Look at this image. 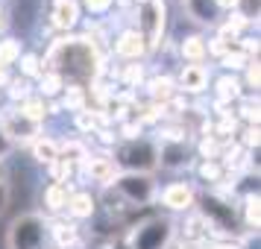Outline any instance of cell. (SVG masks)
Returning a JSON list of instances; mask_svg holds the SVG:
<instances>
[{
  "instance_id": "obj_1",
  "label": "cell",
  "mask_w": 261,
  "mask_h": 249,
  "mask_svg": "<svg viewBox=\"0 0 261 249\" xmlns=\"http://www.w3.org/2000/svg\"><path fill=\"white\" fill-rule=\"evenodd\" d=\"M47 71L56 76H68L76 82H88L94 79L100 71V59H97V50L88 38H59L53 41V47L47 53Z\"/></svg>"
},
{
  "instance_id": "obj_2",
  "label": "cell",
  "mask_w": 261,
  "mask_h": 249,
  "mask_svg": "<svg viewBox=\"0 0 261 249\" xmlns=\"http://www.w3.org/2000/svg\"><path fill=\"white\" fill-rule=\"evenodd\" d=\"M44 237H47V226L41 214H24L18 217L6 235L9 249H44Z\"/></svg>"
},
{
  "instance_id": "obj_3",
  "label": "cell",
  "mask_w": 261,
  "mask_h": 249,
  "mask_svg": "<svg viewBox=\"0 0 261 249\" xmlns=\"http://www.w3.org/2000/svg\"><path fill=\"white\" fill-rule=\"evenodd\" d=\"M0 132L9 144H33L41 135V123L24 118L21 112H9V115H0Z\"/></svg>"
},
{
  "instance_id": "obj_4",
  "label": "cell",
  "mask_w": 261,
  "mask_h": 249,
  "mask_svg": "<svg viewBox=\"0 0 261 249\" xmlns=\"http://www.w3.org/2000/svg\"><path fill=\"white\" fill-rule=\"evenodd\" d=\"M138 33L144 36L147 47H155L162 41V30H165V0H147L138 6Z\"/></svg>"
},
{
  "instance_id": "obj_5",
  "label": "cell",
  "mask_w": 261,
  "mask_h": 249,
  "mask_svg": "<svg viewBox=\"0 0 261 249\" xmlns=\"http://www.w3.org/2000/svg\"><path fill=\"white\" fill-rule=\"evenodd\" d=\"M173 237V223L170 220H150L135 229L132 235V249H167Z\"/></svg>"
},
{
  "instance_id": "obj_6",
  "label": "cell",
  "mask_w": 261,
  "mask_h": 249,
  "mask_svg": "<svg viewBox=\"0 0 261 249\" xmlns=\"http://www.w3.org/2000/svg\"><path fill=\"white\" fill-rule=\"evenodd\" d=\"M115 188H118V193L126 197L129 205H147V202L153 200V193H155L153 179L147 176V173H129V176H120L118 182H115Z\"/></svg>"
},
{
  "instance_id": "obj_7",
  "label": "cell",
  "mask_w": 261,
  "mask_h": 249,
  "mask_svg": "<svg viewBox=\"0 0 261 249\" xmlns=\"http://www.w3.org/2000/svg\"><path fill=\"white\" fill-rule=\"evenodd\" d=\"M155 161H159L155 147L147 144V141H141V138H135V141H129L126 147H120V164L129 167L132 173L150 170V167H155Z\"/></svg>"
},
{
  "instance_id": "obj_8",
  "label": "cell",
  "mask_w": 261,
  "mask_h": 249,
  "mask_svg": "<svg viewBox=\"0 0 261 249\" xmlns=\"http://www.w3.org/2000/svg\"><path fill=\"white\" fill-rule=\"evenodd\" d=\"M194 188H191L188 182H173V185H167L162 193H159V200L165 208L170 211H191L194 208Z\"/></svg>"
},
{
  "instance_id": "obj_9",
  "label": "cell",
  "mask_w": 261,
  "mask_h": 249,
  "mask_svg": "<svg viewBox=\"0 0 261 249\" xmlns=\"http://www.w3.org/2000/svg\"><path fill=\"white\" fill-rule=\"evenodd\" d=\"M83 170L88 179H94V182H103V185H112L115 176H118V164L106 158V155H88L83 161Z\"/></svg>"
},
{
  "instance_id": "obj_10",
  "label": "cell",
  "mask_w": 261,
  "mask_h": 249,
  "mask_svg": "<svg viewBox=\"0 0 261 249\" xmlns=\"http://www.w3.org/2000/svg\"><path fill=\"white\" fill-rule=\"evenodd\" d=\"M205 85H208V71H205L202 65H185L182 73H179L176 88L182 94H202Z\"/></svg>"
},
{
  "instance_id": "obj_11",
  "label": "cell",
  "mask_w": 261,
  "mask_h": 249,
  "mask_svg": "<svg viewBox=\"0 0 261 249\" xmlns=\"http://www.w3.org/2000/svg\"><path fill=\"white\" fill-rule=\"evenodd\" d=\"M147 50L150 47H147V41H144V36L138 30H123L118 36V41H115V53L123 56V59H141Z\"/></svg>"
},
{
  "instance_id": "obj_12",
  "label": "cell",
  "mask_w": 261,
  "mask_h": 249,
  "mask_svg": "<svg viewBox=\"0 0 261 249\" xmlns=\"http://www.w3.org/2000/svg\"><path fill=\"white\" fill-rule=\"evenodd\" d=\"M53 26L59 30H73L80 21V3L76 0H53V9H50Z\"/></svg>"
},
{
  "instance_id": "obj_13",
  "label": "cell",
  "mask_w": 261,
  "mask_h": 249,
  "mask_svg": "<svg viewBox=\"0 0 261 249\" xmlns=\"http://www.w3.org/2000/svg\"><path fill=\"white\" fill-rule=\"evenodd\" d=\"M68 214L71 217H76V220H85V217H91V214L97 211V200L88 193V190H76V193H71L68 197Z\"/></svg>"
},
{
  "instance_id": "obj_14",
  "label": "cell",
  "mask_w": 261,
  "mask_h": 249,
  "mask_svg": "<svg viewBox=\"0 0 261 249\" xmlns=\"http://www.w3.org/2000/svg\"><path fill=\"white\" fill-rule=\"evenodd\" d=\"M50 235H53L59 249H73L80 243V229L73 223H53L50 226Z\"/></svg>"
},
{
  "instance_id": "obj_15",
  "label": "cell",
  "mask_w": 261,
  "mask_h": 249,
  "mask_svg": "<svg viewBox=\"0 0 261 249\" xmlns=\"http://www.w3.org/2000/svg\"><path fill=\"white\" fill-rule=\"evenodd\" d=\"M179 53H182V59H188L191 65H200V62L208 56V44H205V38L191 36L179 44Z\"/></svg>"
},
{
  "instance_id": "obj_16",
  "label": "cell",
  "mask_w": 261,
  "mask_h": 249,
  "mask_svg": "<svg viewBox=\"0 0 261 249\" xmlns=\"http://www.w3.org/2000/svg\"><path fill=\"white\" fill-rule=\"evenodd\" d=\"M33 155H36V161L41 164H53L56 158H59V141H53V138H44V135H38L36 141H33Z\"/></svg>"
},
{
  "instance_id": "obj_17",
  "label": "cell",
  "mask_w": 261,
  "mask_h": 249,
  "mask_svg": "<svg viewBox=\"0 0 261 249\" xmlns=\"http://www.w3.org/2000/svg\"><path fill=\"white\" fill-rule=\"evenodd\" d=\"M68 197H71V188L68 185H47V190H44V205H47V211H62L65 205H68Z\"/></svg>"
},
{
  "instance_id": "obj_18",
  "label": "cell",
  "mask_w": 261,
  "mask_h": 249,
  "mask_svg": "<svg viewBox=\"0 0 261 249\" xmlns=\"http://www.w3.org/2000/svg\"><path fill=\"white\" fill-rule=\"evenodd\" d=\"M85 158H88V147L83 141H62L59 144V161L73 164V161H85Z\"/></svg>"
},
{
  "instance_id": "obj_19",
  "label": "cell",
  "mask_w": 261,
  "mask_h": 249,
  "mask_svg": "<svg viewBox=\"0 0 261 249\" xmlns=\"http://www.w3.org/2000/svg\"><path fill=\"white\" fill-rule=\"evenodd\" d=\"M18 112H21L24 118L36 120V123H44V118H47V103H44V97H30V100L21 103Z\"/></svg>"
},
{
  "instance_id": "obj_20",
  "label": "cell",
  "mask_w": 261,
  "mask_h": 249,
  "mask_svg": "<svg viewBox=\"0 0 261 249\" xmlns=\"http://www.w3.org/2000/svg\"><path fill=\"white\" fill-rule=\"evenodd\" d=\"M244 223H247V229L258 232V226H261V205H258V193H247V200H244Z\"/></svg>"
},
{
  "instance_id": "obj_21",
  "label": "cell",
  "mask_w": 261,
  "mask_h": 249,
  "mask_svg": "<svg viewBox=\"0 0 261 249\" xmlns=\"http://www.w3.org/2000/svg\"><path fill=\"white\" fill-rule=\"evenodd\" d=\"M182 232H185V240H188V243H197V240H202V235L208 232V223H205L202 214H191L188 223L182 226Z\"/></svg>"
},
{
  "instance_id": "obj_22",
  "label": "cell",
  "mask_w": 261,
  "mask_h": 249,
  "mask_svg": "<svg viewBox=\"0 0 261 249\" xmlns=\"http://www.w3.org/2000/svg\"><path fill=\"white\" fill-rule=\"evenodd\" d=\"M173 91H176V82L170 76H155V79H150V94H153V100L167 103L173 97Z\"/></svg>"
},
{
  "instance_id": "obj_23",
  "label": "cell",
  "mask_w": 261,
  "mask_h": 249,
  "mask_svg": "<svg viewBox=\"0 0 261 249\" xmlns=\"http://www.w3.org/2000/svg\"><path fill=\"white\" fill-rule=\"evenodd\" d=\"M21 59V41L18 38H3L0 41V68H9Z\"/></svg>"
},
{
  "instance_id": "obj_24",
  "label": "cell",
  "mask_w": 261,
  "mask_h": 249,
  "mask_svg": "<svg viewBox=\"0 0 261 249\" xmlns=\"http://www.w3.org/2000/svg\"><path fill=\"white\" fill-rule=\"evenodd\" d=\"M238 97H241V82H238L235 76L217 79V100H220V103H232Z\"/></svg>"
},
{
  "instance_id": "obj_25",
  "label": "cell",
  "mask_w": 261,
  "mask_h": 249,
  "mask_svg": "<svg viewBox=\"0 0 261 249\" xmlns=\"http://www.w3.org/2000/svg\"><path fill=\"white\" fill-rule=\"evenodd\" d=\"M38 79H41V82H38L41 97H56L62 88H65V79H62V76H56V73H50V71H44Z\"/></svg>"
},
{
  "instance_id": "obj_26",
  "label": "cell",
  "mask_w": 261,
  "mask_h": 249,
  "mask_svg": "<svg viewBox=\"0 0 261 249\" xmlns=\"http://www.w3.org/2000/svg\"><path fill=\"white\" fill-rule=\"evenodd\" d=\"M62 106L68 108V112H83L85 108L83 85H68V88H65V100H62Z\"/></svg>"
},
{
  "instance_id": "obj_27",
  "label": "cell",
  "mask_w": 261,
  "mask_h": 249,
  "mask_svg": "<svg viewBox=\"0 0 261 249\" xmlns=\"http://www.w3.org/2000/svg\"><path fill=\"white\" fill-rule=\"evenodd\" d=\"M247 62H249V56L247 53H241V50H229L226 56H220V65H223L226 71H244L247 68Z\"/></svg>"
},
{
  "instance_id": "obj_28",
  "label": "cell",
  "mask_w": 261,
  "mask_h": 249,
  "mask_svg": "<svg viewBox=\"0 0 261 249\" xmlns=\"http://www.w3.org/2000/svg\"><path fill=\"white\" fill-rule=\"evenodd\" d=\"M9 97H12V100H21V103L30 100V97H33L30 79H12V82H9Z\"/></svg>"
},
{
  "instance_id": "obj_29",
  "label": "cell",
  "mask_w": 261,
  "mask_h": 249,
  "mask_svg": "<svg viewBox=\"0 0 261 249\" xmlns=\"http://www.w3.org/2000/svg\"><path fill=\"white\" fill-rule=\"evenodd\" d=\"M21 71H24V76H41L44 73V68H41V59L38 56H33V53H27V56H21Z\"/></svg>"
},
{
  "instance_id": "obj_30",
  "label": "cell",
  "mask_w": 261,
  "mask_h": 249,
  "mask_svg": "<svg viewBox=\"0 0 261 249\" xmlns=\"http://www.w3.org/2000/svg\"><path fill=\"white\" fill-rule=\"evenodd\" d=\"M71 170H73V164L59 161V158H56V161L50 164V176H53V182H56V185H65V182H68V176H71Z\"/></svg>"
},
{
  "instance_id": "obj_31",
  "label": "cell",
  "mask_w": 261,
  "mask_h": 249,
  "mask_svg": "<svg viewBox=\"0 0 261 249\" xmlns=\"http://www.w3.org/2000/svg\"><path fill=\"white\" fill-rule=\"evenodd\" d=\"M200 176L205 179V182H220V176H223V164H217V161H202L200 164Z\"/></svg>"
},
{
  "instance_id": "obj_32",
  "label": "cell",
  "mask_w": 261,
  "mask_h": 249,
  "mask_svg": "<svg viewBox=\"0 0 261 249\" xmlns=\"http://www.w3.org/2000/svg\"><path fill=\"white\" fill-rule=\"evenodd\" d=\"M200 153H202V161H208V158H217V141L214 138H202V144H200Z\"/></svg>"
},
{
  "instance_id": "obj_33",
  "label": "cell",
  "mask_w": 261,
  "mask_h": 249,
  "mask_svg": "<svg viewBox=\"0 0 261 249\" xmlns=\"http://www.w3.org/2000/svg\"><path fill=\"white\" fill-rule=\"evenodd\" d=\"M247 82H249V88H258V59L247 62Z\"/></svg>"
},
{
  "instance_id": "obj_34",
  "label": "cell",
  "mask_w": 261,
  "mask_h": 249,
  "mask_svg": "<svg viewBox=\"0 0 261 249\" xmlns=\"http://www.w3.org/2000/svg\"><path fill=\"white\" fill-rule=\"evenodd\" d=\"M123 79H126L129 85H141V79H144V68H141V65H132L129 71L123 73Z\"/></svg>"
},
{
  "instance_id": "obj_35",
  "label": "cell",
  "mask_w": 261,
  "mask_h": 249,
  "mask_svg": "<svg viewBox=\"0 0 261 249\" xmlns=\"http://www.w3.org/2000/svg\"><path fill=\"white\" fill-rule=\"evenodd\" d=\"M83 3H85V9H88V12H106L115 0H83Z\"/></svg>"
},
{
  "instance_id": "obj_36",
  "label": "cell",
  "mask_w": 261,
  "mask_h": 249,
  "mask_svg": "<svg viewBox=\"0 0 261 249\" xmlns=\"http://www.w3.org/2000/svg\"><path fill=\"white\" fill-rule=\"evenodd\" d=\"M244 135H247V138H244V141H247V147H258V126H249Z\"/></svg>"
},
{
  "instance_id": "obj_37",
  "label": "cell",
  "mask_w": 261,
  "mask_h": 249,
  "mask_svg": "<svg viewBox=\"0 0 261 249\" xmlns=\"http://www.w3.org/2000/svg\"><path fill=\"white\" fill-rule=\"evenodd\" d=\"M214 6H217V9H229V12H232V9H238V6H241V0H214Z\"/></svg>"
},
{
  "instance_id": "obj_38",
  "label": "cell",
  "mask_w": 261,
  "mask_h": 249,
  "mask_svg": "<svg viewBox=\"0 0 261 249\" xmlns=\"http://www.w3.org/2000/svg\"><path fill=\"white\" fill-rule=\"evenodd\" d=\"M6 202H9V188H6V182H0V211L6 208Z\"/></svg>"
},
{
  "instance_id": "obj_39",
  "label": "cell",
  "mask_w": 261,
  "mask_h": 249,
  "mask_svg": "<svg viewBox=\"0 0 261 249\" xmlns=\"http://www.w3.org/2000/svg\"><path fill=\"white\" fill-rule=\"evenodd\" d=\"M208 249H238L235 243H223V240H217V243H212Z\"/></svg>"
},
{
  "instance_id": "obj_40",
  "label": "cell",
  "mask_w": 261,
  "mask_h": 249,
  "mask_svg": "<svg viewBox=\"0 0 261 249\" xmlns=\"http://www.w3.org/2000/svg\"><path fill=\"white\" fill-rule=\"evenodd\" d=\"M6 24H9V21H6V9L0 6V30H6Z\"/></svg>"
},
{
  "instance_id": "obj_41",
  "label": "cell",
  "mask_w": 261,
  "mask_h": 249,
  "mask_svg": "<svg viewBox=\"0 0 261 249\" xmlns=\"http://www.w3.org/2000/svg\"><path fill=\"white\" fill-rule=\"evenodd\" d=\"M6 150H9V141H6V138H3V132H0V155L6 153Z\"/></svg>"
},
{
  "instance_id": "obj_42",
  "label": "cell",
  "mask_w": 261,
  "mask_h": 249,
  "mask_svg": "<svg viewBox=\"0 0 261 249\" xmlns=\"http://www.w3.org/2000/svg\"><path fill=\"white\" fill-rule=\"evenodd\" d=\"M0 182H3V161H0Z\"/></svg>"
}]
</instances>
